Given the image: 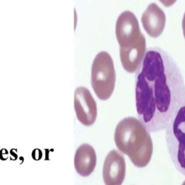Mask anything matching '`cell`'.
I'll return each mask as SVG.
<instances>
[{"label": "cell", "instance_id": "5b68a950", "mask_svg": "<svg viewBox=\"0 0 185 185\" xmlns=\"http://www.w3.org/2000/svg\"><path fill=\"white\" fill-rule=\"evenodd\" d=\"M74 106L77 119L81 124L90 127L97 118V105L90 90L85 87H78L75 90Z\"/></svg>", "mask_w": 185, "mask_h": 185}, {"label": "cell", "instance_id": "277c9868", "mask_svg": "<svg viewBox=\"0 0 185 185\" xmlns=\"http://www.w3.org/2000/svg\"><path fill=\"white\" fill-rule=\"evenodd\" d=\"M116 83L114 61L106 51L99 52L94 60L91 69V85L100 100H108L113 94Z\"/></svg>", "mask_w": 185, "mask_h": 185}, {"label": "cell", "instance_id": "ba28073f", "mask_svg": "<svg viewBox=\"0 0 185 185\" xmlns=\"http://www.w3.org/2000/svg\"><path fill=\"white\" fill-rule=\"evenodd\" d=\"M146 53V41L142 33L135 43L127 47L120 48V55L122 67L127 72L137 71Z\"/></svg>", "mask_w": 185, "mask_h": 185}, {"label": "cell", "instance_id": "4fadbf2b", "mask_svg": "<svg viewBox=\"0 0 185 185\" xmlns=\"http://www.w3.org/2000/svg\"><path fill=\"white\" fill-rule=\"evenodd\" d=\"M182 31H183L184 36L185 38V13L184 15L183 20H182Z\"/></svg>", "mask_w": 185, "mask_h": 185}, {"label": "cell", "instance_id": "52a82bcc", "mask_svg": "<svg viewBox=\"0 0 185 185\" xmlns=\"http://www.w3.org/2000/svg\"><path fill=\"white\" fill-rule=\"evenodd\" d=\"M124 157L116 150L108 153L103 167V179L105 185H122L125 178Z\"/></svg>", "mask_w": 185, "mask_h": 185}, {"label": "cell", "instance_id": "30bf717a", "mask_svg": "<svg viewBox=\"0 0 185 185\" xmlns=\"http://www.w3.org/2000/svg\"><path fill=\"white\" fill-rule=\"evenodd\" d=\"M96 161L95 150L89 144H83L77 149L74 164L76 171L80 176H90L95 169Z\"/></svg>", "mask_w": 185, "mask_h": 185}, {"label": "cell", "instance_id": "7a4b0ae2", "mask_svg": "<svg viewBox=\"0 0 185 185\" xmlns=\"http://www.w3.org/2000/svg\"><path fill=\"white\" fill-rule=\"evenodd\" d=\"M114 141L119 150L127 155L135 166L144 168L150 161L153 151L151 137L136 118H124L118 123Z\"/></svg>", "mask_w": 185, "mask_h": 185}, {"label": "cell", "instance_id": "6da1fadb", "mask_svg": "<svg viewBox=\"0 0 185 185\" xmlns=\"http://www.w3.org/2000/svg\"><path fill=\"white\" fill-rule=\"evenodd\" d=\"M135 75L138 118L149 132L166 129L185 98L182 74L174 59L159 47L149 48Z\"/></svg>", "mask_w": 185, "mask_h": 185}, {"label": "cell", "instance_id": "5bb4252c", "mask_svg": "<svg viewBox=\"0 0 185 185\" xmlns=\"http://www.w3.org/2000/svg\"><path fill=\"white\" fill-rule=\"evenodd\" d=\"M182 185H185V181H184V182H183V183H182Z\"/></svg>", "mask_w": 185, "mask_h": 185}, {"label": "cell", "instance_id": "8992f818", "mask_svg": "<svg viewBox=\"0 0 185 185\" xmlns=\"http://www.w3.org/2000/svg\"><path fill=\"white\" fill-rule=\"evenodd\" d=\"M136 16L130 11L122 12L116 23V35L120 47H127L138 41L141 35Z\"/></svg>", "mask_w": 185, "mask_h": 185}, {"label": "cell", "instance_id": "9c48e42d", "mask_svg": "<svg viewBox=\"0 0 185 185\" xmlns=\"http://www.w3.org/2000/svg\"><path fill=\"white\" fill-rule=\"evenodd\" d=\"M144 29L150 37L158 38L164 31L166 25V15L157 4L148 6L141 17Z\"/></svg>", "mask_w": 185, "mask_h": 185}, {"label": "cell", "instance_id": "7c38bea8", "mask_svg": "<svg viewBox=\"0 0 185 185\" xmlns=\"http://www.w3.org/2000/svg\"><path fill=\"white\" fill-rule=\"evenodd\" d=\"M159 1L166 7L172 6L176 2V0H159Z\"/></svg>", "mask_w": 185, "mask_h": 185}, {"label": "cell", "instance_id": "8fae6325", "mask_svg": "<svg viewBox=\"0 0 185 185\" xmlns=\"http://www.w3.org/2000/svg\"><path fill=\"white\" fill-rule=\"evenodd\" d=\"M32 158L35 161H39L42 158V152L39 149H34L32 152Z\"/></svg>", "mask_w": 185, "mask_h": 185}, {"label": "cell", "instance_id": "3957f363", "mask_svg": "<svg viewBox=\"0 0 185 185\" xmlns=\"http://www.w3.org/2000/svg\"><path fill=\"white\" fill-rule=\"evenodd\" d=\"M166 130L170 158L176 169L185 176V98Z\"/></svg>", "mask_w": 185, "mask_h": 185}]
</instances>
